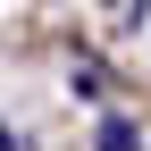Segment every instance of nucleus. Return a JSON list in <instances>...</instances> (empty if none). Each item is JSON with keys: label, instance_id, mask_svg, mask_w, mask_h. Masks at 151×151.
<instances>
[{"label": "nucleus", "instance_id": "2", "mask_svg": "<svg viewBox=\"0 0 151 151\" xmlns=\"http://www.w3.org/2000/svg\"><path fill=\"white\" fill-rule=\"evenodd\" d=\"M0 151H17V143H0Z\"/></svg>", "mask_w": 151, "mask_h": 151}, {"label": "nucleus", "instance_id": "1", "mask_svg": "<svg viewBox=\"0 0 151 151\" xmlns=\"http://www.w3.org/2000/svg\"><path fill=\"white\" fill-rule=\"evenodd\" d=\"M92 151H143V134H134V126H126V118H109L101 134H92Z\"/></svg>", "mask_w": 151, "mask_h": 151}]
</instances>
